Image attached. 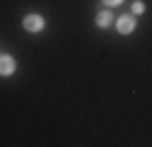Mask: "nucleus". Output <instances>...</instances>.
<instances>
[{
    "instance_id": "nucleus-1",
    "label": "nucleus",
    "mask_w": 152,
    "mask_h": 147,
    "mask_svg": "<svg viewBox=\"0 0 152 147\" xmlns=\"http://www.w3.org/2000/svg\"><path fill=\"white\" fill-rule=\"evenodd\" d=\"M22 27L27 29V32H42L44 29V17L42 15H27L22 20Z\"/></svg>"
},
{
    "instance_id": "nucleus-2",
    "label": "nucleus",
    "mask_w": 152,
    "mask_h": 147,
    "mask_svg": "<svg viewBox=\"0 0 152 147\" xmlns=\"http://www.w3.org/2000/svg\"><path fill=\"white\" fill-rule=\"evenodd\" d=\"M135 15H120L118 17V22H115V27H118V32L120 34H130V32H135Z\"/></svg>"
},
{
    "instance_id": "nucleus-3",
    "label": "nucleus",
    "mask_w": 152,
    "mask_h": 147,
    "mask_svg": "<svg viewBox=\"0 0 152 147\" xmlns=\"http://www.w3.org/2000/svg\"><path fill=\"white\" fill-rule=\"evenodd\" d=\"M15 69H17V64H15V59H12L10 54H3V56H0V74H3V76H12Z\"/></svg>"
},
{
    "instance_id": "nucleus-4",
    "label": "nucleus",
    "mask_w": 152,
    "mask_h": 147,
    "mask_svg": "<svg viewBox=\"0 0 152 147\" xmlns=\"http://www.w3.org/2000/svg\"><path fill=\"white\" fill-rule=\"evenodd\" d=\"M96 25L101 27V29H106V27H110L113 25V12L106 7V10H101V12L96 15Z\"/></svg>"
},
{
    "instance_id": "nucleus-5",
    "label": "nucleus",
    "mask_w": 152,
    "mask_h": 147,
    "mask_svg": "<svg viewBox=\"0 0 152 147\" xmlns=\"http://www.w3.org/2000/svg\"><path fill=\"white\" fill-rule=\"evenodd\" d=\"M142 10H145V3H142V0H135V3H132V12H135V15H140Z\"/></svg>"
},
{
    "instance_id": "nucleus-6",
    "label": "nucleus",
    "mask_w": 152,
    "mask_h": 147,
    "mask_svg": "<svg viewBox=\"0 0 152 147\" xmlns=\"http://www.w3.org/2000/svg\"><path fill=\"white\" fill-rule=\"evenodd\" d=\"M120 3H123V0H103V5H108V7H113V5H115V7H118Z\"/></svg>"
}]
</instances>
